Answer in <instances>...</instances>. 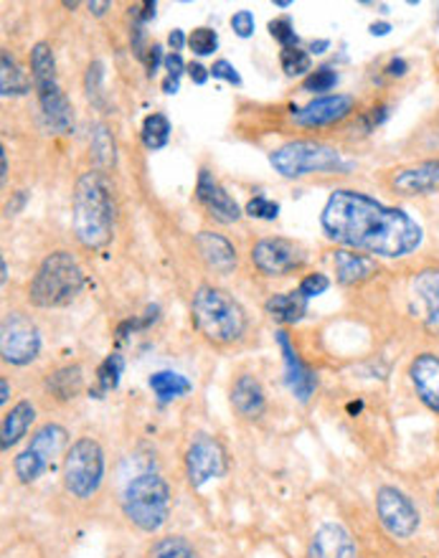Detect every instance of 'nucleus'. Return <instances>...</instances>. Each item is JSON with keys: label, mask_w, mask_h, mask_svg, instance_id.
I'll use <instances>...</instances> for the list:
<instances>
[{"label": "nucleus", "mask_w": 439, "mask_h": 558, "mask_svg": "<svg viewBox=\"0 0 439 558\" xmlns=\"http://www.w3.org/2000/svg\"><path fill=\"white\" fill-rule=\"evenodd\" d=\"M320 229L341 250L404 259L425 242V229L404 208L387 206L364 191L338 189L320 211Z\"/></svg>", "instance_id": "obj_1"}, {"label": "nucleus", "mask_w": 439, "mask_h": 558, "mask_svg": "<svg viewBox=\"0 0 439 558\" xmlns=\"http://www.w3.org/2000/svg\"><path fill=\"white\" fill-rule=\"evenodd\" d=\"M114 191L105 170H87L76 178L72 196V229L84 250H105L114 239Z\"/></svg>", "instance_id": "obj_2"}, {"label": "nucleus", "mask_w": 439, "mask_h": 558, "mask_svg": "<svg viewBox=\"0 0 439 558\" xmlns=\"http://www.w3.org/2000/svg\"><path fill=\"white\" fill-rule=\"evenodd\" d=\"M191 323L214 348L239 345L249 330V315L242 302L217 284L196 287L191 298Z\"/></svg>", "instance_id": "obj_3"}, {"label": "nucleus", "mask_w": 439, "mask_h": 558, "mask_svg": "<svg viewBox=\"0 0 439 558\" xmlns=\"http://www.w3.org/2000/svg\"><path fill=\"white\" fill-rule=\"evenodd\" d=\"M84 269L72 252L46 254L28 282V302L38 310L69 307L84 292Z\"/></svg>", "instance_id": "obj_4"}, {"label": "nucleus", "mask_w": 439, "mask_h": 558, "mask_svg": "<svg viewBox=\"0 0 439 558\" xmlns=\"http://www.w3.org/2000/svg\"><path fill=\"white\" fill-rule=\"evenodd\" d=\"M122 515L130 525H135L141 533H158L171 518L173 493L171 485L158 472H141L125 485L120 498Z\"/></svg>", "instance_id": "obj_5"}, {"label": "nucleus", "mask_w": 439, "mask_h": 558, "mask_svg": "<svg viewBox=\"0 0 439 558\" xmlns=\"http://www.w3.org/2000/svg\"><path fill=\"white\" fill-rule=\"evenodd\" d=\"M269 166L275 168V173L290 178V181L318 173H349L353 168L341 150L326 143H313V140H292V143L275 147L269 153Z\"/></svg>", "instance_id": "obj_6"}, {"label": "nucleus", "mask_w": 439, "mask_h": 558, "mask_svg": "<svg viewBox=\"0 0 439 558\" xmlns=\"http://www.w3.org/2000/svg\"><path fill=\"white\" fill-rule=\"evenodd\" d=\"M105 470L107 460L102 445L95 437L74 439L64 454V468H61L64 490L74 500H92L105 483Z\"/></svg>", "instance_id": "obj_7"}, {"label": "nucleus", "mask_w": 439, "mask_h": 558, "mask_svg": "<svg viewBox=\"0 0 439 558\" xmlns=\"http://www.w3.org/2000/svg\"><path fill=\"white\" fill-rule=\"evenodd\" d=\"M69 441L66 426L57 422H46L31 434L28 447L13 460V475L21 485H34L49 472L51 462L64 452Z\"/></svg>", "instance_id": "obj_8"}, {"label": "nucleus", "mask_w": 439, "mask_h": 558, "mask_svg": "<svg viewBox=\"0 0 439 558\" xmlns=\"http://www.w3.org/2000/svg\"><path fill=\"white\" fill-rule=\"evenodd\" d=\"M0 355L8 366H31L41 355V330L23 310H8L0 323Z\"/></svg>", "instance_id": "obj_9"}, {"label": "nucleus", "mask_w": 439, "mask_h": 558, "mask_svg": "<svg viewBox=\"0 0 439 558\" xmlns=\"http://www.w3.org/2000/svg\"><path fill=\"white\" fill-rule=\"evenodd\" d=\"M376 518L381 529L397 541H412L422 525V513L410 495L394 485H381L376 490Z\"/></svg>", "instance_id": "obj_10"}, {"label": "nucleus", "mask_w": 439, "mask_h": 558, "mask_svg": "<svg viewBox=\"0 0 439 558\" xmlns=\"http://www.w3.org/2000/svg\"><path fill=\"white\" fill-rule=\"evenodd\" d=\"M183 464H186V480L194 490H202L214 480H221L229 472V452L227 447L221 445V439L214 437V434H196L194 439L188 441L186 457H183Z\"/></svg>", "instance_id": "obj_11"}, {"label": "nucleus", "mask_w": 439, "mask_h": 558, "mask_svg": "<svg viewBox=\"0 0 439 558\" xmlns=\"http://www.w3.org/2000/svg\"><path fill=\"white\" fill-rule=\"evenodd\" d=\"M252 265L265 277H288L295 275L305 265V250L290 239L267 236L252 246Z\"/></svg>", "instance_id": "obj_12"}, {"label": "nucleus", "mask_w": 439, "mask_h": 558, "mask_svg": "<svg viewBox=\"0 0 439 558\" xmlns=\"http://www.w3.org/2000/svg\"><path fill=\"white\" fill-rule=\"evenodd\" d=\"M412 313L427 336L439 338V265L419 269L410 282Z\"/></svg>", "instance_id": "obj_13"}, {"label": "nucleus", "mask_w": 439, "mask_h": 558, "mask_svg": "<svg viewBox=\"0 0 439 558\" xmlns=\"http://www.w3.org/2000/svg\"><path fill=\"white\" fill-rule=\"evenodd\" d=\"M277 348L282 353V363H284V381H288V389L292 397H295L300 404H307L318 391V374L307 366L303 361V355L297 353L295 343H292L290 332L288 330H277L275 332Z\"/></svg>", "instance_id": "obj_14"}, {"label": "nucleus", "mask_w": 439, "mask_h": 558, "mask_svg": "<svg viewBox=\"0 0 439 558\" xmlns=\"http://www.w3.org/2000/svg\"><path fill=\"white\" fill-rule=\"evenodd\" d=\"M353 112H356V99L351 95H322L292 112V122L305 130L330 128L343 122L345 118H351Z\"/></svg>", "instance_id": "obj_15"}, {"label": "nucleus", "mask_w": 439, "mask_h": 558, "mask_svg": "<svg viewBox=\"0 0 439 558\" xmlns=\"http://www.w3.org/2000/svg\"><path fill=\"white\" fill-rule=\"evenodd\" d=\"M196 198L198 204L206 208V214H209L217 223H223V227L242 219V208H239L236 201L229 196V191L214 178L209 168H202V173H198Z\"/></svg>", "instance_id": "obj_16"}, {"label": "nucleus", "mask_w": 439, "mask_h": 558, "mask_svg": "<svg viewBox=\"0 0 439 558\" xmlns=\"http://www.w3.org/2000/svg\"><path fill=\"white\" fill-rule=\"evenodd\" d=\"M307 558H361V548L343 523L328 521L315 529Z\"/></svg>", "instance_id": "obj_17"}, {"label": "nucleus", "mask_w": 439, "mask_h": 558, "mask_svg": "<svg viewBox=\"0 0 439 558\" xmlns=\"http://www.w3.org/2000/svg\"><path fill=\"white\" fill-rule=\"evenodd\" d=\"M391 191L397 196L404 198H417V196H429V193L439 191V158L414 162V166L399 168L391 175Z\"/></svg>", "instance_id": "obj_18"}, {"label": "nucleus", "mask_w": 439, "mask_h": 558, "mask_svg": "<svg viewBox=\"0 0 439 558\" xmlns=\"http://www.w3.org/2000/svg\"><path fill=\"white\" fill-rule=\"evenodd\" d=\"M410 381L417 399L439 416V353H417L410 363Z\"/></svg>", "instance_id": "obj_19"}, {"label": "nucleus", "mask_w": 439, "mask_h": 558, "mask_svg": "<svg viewBox=\"0 0 439 558\" xmlns=\"http://www.w3.org/2000/svg\"><path fill=\"white\" fill-rule=\"evenodd\" d=\"M194 246L198 257H202V262L211 269V272L227 277L239 267L236 246L231 244L223 234H217V231H209V229L198 231L194 239Z\"/></svg>", "instance_id": "obj_20"}, {"label": "nucleus", "mask_w": 439, "mask_h": 558, "mask_svg": "<svg viewBox=\"0 0 439 558\" xmlns=\"http://www.w3.org/2000/svg\"><path fill=\"white\" fill-rule=\"evenodd\" d=\"M231 409L236 416H242L244 422H257L267 412V393L265 386L259 384V378L254 374H239L231 384L229 391Z\"/></svg>", "instance_id": "obj_21"}, {"label": "nucleus", "mask_w": 439, "mask_h": 558, "mask_svg": "<svg viewBox=\"0 0 439 558\" xmlns=\"http://www.w3.org/2000/svg\"><path fill=\"white\" fill-rule=\"evenodd\" d=\"M333 267H336V279L343 287H358L379 275V262L368 257V254L351 252V250H338L333 254Z\"/></svg>", "instance_id": "obj_22"}, {"label": "nucleus", "mask_w": 439, "mask_h": 558, "mask_svg": "<svg viewBox=\"0 0 439 558\" xmlns=\"http://www.w3.org/2000/svg\"><path fill=\"white\" fill-rule=\"evenodd\" d=\"M36 422V407L31 399H21L19 404L11 407V412L3 414V424H0V449L8 454L19 441L26 437L31 426Z\"/></svg>", "instance_id": "obj_23"}, {"label": "nucleus", "mask_w": 439, "mask_h": 558, "mask_svg": "<svg viewBox=\"0 0 439 558\" xmlns=\"http://www.w3.org/2000/svg\"><path fill=\"white\" fill-rule=\"evenodd\" d=\"M38 105H41V114L49 130H53V133L59 135L72 133L74 110H72V102H69V97L64 95V89L57 87L51 92H44V95H38Z\"/></svg>", "instance_id": "obj_24"}, {"label": "nucleus", "mask_w": 439, "mask_h": 558, "mask_svg": "<svg viewBox=\"0 0 439 558\" xmlns=\"http://www.w3.org/2000/svg\"><path fill=\"white\" fill-rule=\"evenodd\" d=\"M31 82H34L36 95H44V92L59 87L57 57H53L49 41H38L31 49Z\"/></svg>", "instance_id": "obj_25"}, {"label": "nucleus", "mask_w": 439, "mask_h": 558, "mask_svg": "<svg viewBox=\"0 0 439 558\" xmlns=\"http://www.w3.org/2000/svg\"><path fill=\"white\" fill-rule=\"evenodd\" d=\"M84 391V371L80 363H69V366H61L51 371L46 376V393L51 399H57L59 404H69Z\"/></svg>", "instance_id": "obj_26"}, {"label": "nucleus", "mask_w": 439, "mask_h": 558, "mask_svg": "<svg viewBox=\"0 0 439 558\" xmlns=\"http://www.w3.org/2000/svg\"><path fill=\"white\" fill-rule=\"evenodd\" d=\"M265 310L275 323L297 325L300 320H305V315H307V298L300 290L280 292V294H272V298L267 300Z\"/></svg>", "instance_id": "obj_27"}, {"label": "nucleus", "mask_w": 439, "mask_h": 558, "mask_svg": "<svg viewBox=\"0 0 439 558\" xmlns=\"http://www.w3.org/2000/svg\"><path fill=\"white\" fill-rule=\"evenodd\" d=\"M148 386L163 404H171V401L188 397V393L194 391V384H191L186 376L175 374V371H156V374L148 378Z\"/></svg>", "instance_id": "obj_28"}, {"label": "nucleus", "mask_w": 439, "mask_h": 558, "mask_svg": "<svg viewBox=\"0 0 439 558\" xmlns=\"http://www.w3.org/2000/svg\"><path fill=\"white\" fill-rule=\"evenodd\" d=\"M31 82L26 72L19 66V61L8 49L0 53V95L3 97H23L31 92Z\"/></svg>", "instance_id": "obj_29"}, {"label": "nucleus", "mask_w": 439, "mask_h": 558, "mask_svg": "<svg viewBox=\"0 0 439 558\" xmlns=\"http://www.w3.org/2000/svg\"><path fill=\"white\" fill-rule=\"evenodd\" d=\"M89 153L97 162V170H110L114 168V162H118V145H114L110 128L102 125V122H97V125L92 128Z\"/></svg>", "instance_id": "obj_30"}, {"label": "nucleus", "mask_w": 439, "mask_h": 558, "mask_svg": "<svg viewBox=\"0 0 439 558\" xmlns=\"http://www.w3.org/2000/svg\"><path fill=\"white\" fill-rule=\"evenodd\" d=\"M145 558H202L194 544L183 536H163L148 546Z\"/></svg>", "instance_id": "obj_31"}, {"label": "nucleus", "mask_w": 439, "mask_h": 558, "mask_svg": "<svg viewBox=\"0 0 439 558\" xmlns=\"http://www.w3.org/2000/svg\"><path fill=\"white\" fill-rule=\"evenodd\" d=\"M171 133H173L171 120H168L163 112H153L143 120L141 137H143V145L148 147V150H163V147L168 145V140H171Z\"/></svg>", "instance_id": "obj_32"}, {"label": "nucleus", "mask_w": 439, "mask_h": 558, "mask_svg": "<svg viewBox=\"0 0 439 558\" xmlns=\"http://www.w3.org/2000/svg\"><path fill=\"white\" fill-rule=\"evenodd\" d=\"M280 66L288 76H303L313 72V59L300 46H290V49H282L280 53Z\"/></svg>", "instance_id": "obj_33"}, {"label": "nucleus", "mask_w": 439, "mask_h": 558, "mask_svg": "<svg viewBox=\"0 0 439 558\" xmlns=\"http://www.w3.org/2000/svg\"><path fill=\"white\" fill-rule=\"evenodd\" d=\"M188 49L194 51L196 57H211V53L219 49L217 31L209 28V26L194 28V31H191V36H188Z\"/></svg>", "instance_id": "obj_34"}, {"label": "nucleus", "mask_w": 439, "mask_h": 558, "mask_svg": "<svg viewBox=\"0 0 439 558\" xmlns=\"http://www.w3.org/2000/svg\"><path fill=\"white\" fill-rule=\"evenodd\" d=\"M122 368H125V361H122V355H118V353L107 355V359L102 361V366H99V371H97V378H99V386H102V391L118 389Z\"/></svg>", "instance_id": "obj_35"}, {"label": "nucleus", "mask_w": 439, "mask_h": 558, "mask_svg": "<svg viewBox=\"0 0 439 558\" xmlns=\"http://www.w3.org/2000/svg\"><path fill=\"white\" fill-rule=\"evenodd\" d=\"M102 80H105V66H102V61H92L89 69H87V76H84V89H87L89 102L97 105V107L105 105Z\"/></svg>", "instance_id": "obj_36"}, {"label": "nucleus", "mask_w": 439, "mask_h": 558, "mask_svg": "<svg viewBox=\"0 0 439 558\" xmlns=\"http://www.w3.org/2000/svg\"><path fill=\"white\" fill-rule=\"evenodd\" d=\"M338 84V72L333 66H318L303 80L305 92H330Z\"/></svg>", "instance_id": "obj_37"}, {"label": "nucleus", "mask_w": 439, "mask_h": 558, "mask_svg": "<svg viewBox=\"0 0 439 558\" xmlns=\"http://www.w3.org/2000/svg\"><path fill=\"white\" fill-rule=\"evenodd\" d=\"M246 216H252V219H265V221H275L277 216H280V204L267 196H254L249 204H246Z\"/></svg>", "instance_id": "obj_38"}, {"label": "nucleus", "mask_w": 439, "mask_h": 558, "mask_svg": "<svg viewBox=\"0 0 439 558\" xmlns=\"http://www.w3.org/2000/svg\"><path fill=\"white\" fill-rule=\"evenodd\" d=\"M269 34H272L275 41L282 44V49H290V46H297L295 26H292V21L288 19V15H282V19L269 21Z\"/></svg>", "instance_id": "obj_39"}, {"label": "nucleus", "mask_w": 439, "mask_h": 558, "mask_svg": "<svg viewBox=\"0 0 439 558\" xmlns=\"http://www.w3.org/2000/svg\"><path fill=\"white\" fill-rule=\"evenodd\" d=\"M391 114V105H376V107H371V110L368 112H364L358 118V128L364 130V135H368V133H374L376 128L381 125L383 120H387Z\"/></svg>", "instance_id": "obj_40"}, {"label": "nucleus", "mask_w": 439, "mask_h": 558, "mask_svg": "<svg viewBox=\"0 0 439 558\" xmlns=\"http://www.w3.org/2000/svg\"><path fill=\"white\" fill-rule=\"evenodd\" d=\"M330 287V279L322 275V272H313V275H305L303 277V282H300V287L297 290L305 294L307 300H313V298H318V294H322Z\"/></svg>", "instance_id": "obj_41"}, {"label": "nucleus", "mask_w": 439, "mask_h": 558, "mask_svg": "<svg viewBox=\"0 0 439 558\" xmlns=\"http://www.w3.org/2000/svg\"><path fill=\"white\" fill-rule=\"evenodd\" d=\"M211 76H214V80H223V82L234 84V87H242V76H239L236 66L231 64V61H227V59L214 61V66H211Z\"/></svg>", "instance_id": "obj_42"}, {"label": "nucleus", "mask_w": 439, "mask_h": 558, "mask_svg": "<svg viewBox=\"0 0 439 558\" xmlns=\"http://www.w3.org/2000/svg\"><path fill=\"white\" fill-rule=\"evenodd\" d=\"M231 28H234V34L239 38H249L254 34V15L252 11H236L231 15Z\"/></svg>", "instance_id": "obj_43"}, {"label": "nucleus", "mask_w": 439, "mask_h": 558, "mask_svg": "<svg viewBox=\"0 0 439 558\" xmlns=\"http://www.w3.org/2000/svg\"><path fill=\"white\" fill-rule=\"evenodd\" d=\"M163 64H166V72H168V76H173V80H181V74L183 72H188V64L186 61H183V57L181 53H168V57L163 59Z\"/></svg>", "instance_id": "obj_44"}, {"label": "nucleus", "mask_w": 439, "mask_h": 558, "mask_svg": "<svg viewBox=\"0 0 439 558\" xmlns=\"http://www.w3.org/2000/svg\"><path fill=\"white\" fill-rule=\"evenodd\" d=\"M160 59H163V46L153 44L150 49H148V53H145V66H148V74H156L158 72Z\"/></svg>", "instance_id": "obj_45"}, {"label": "nucleus", "mask_w": 439, "mask_h": 558, "mask_svg": "<svg viewBox=\"0 0 439 558\" xmlns=\"http://www.w3.org/2000/svg\"><path fill=\"white\" fill-rule=\"evenodd\" d=\"M188 76H191V82H194V84H198V87H202V84L209 82L211 69H206V66L198 64V61H194V64H188Z\"/></svg>", "instance_id": "obj_46"}, {"label": "nucleus", "mask_w": 439, "mask_h": 558, "mask_svg": "<svg viewBox=\"0 0 439 558\" xmlns=\"http://www.w3.org/2000/svg\"><path fill=\"white\" fill-rule=\"evenodd\" d=\"M383 72H387V76H391V80H402V76L410 72V64H406V59H394V61H389V66L383 69Z\"/></svg>", "instance_id": "obj_47"}, {"label": "nucleus", "mask_w": 439, "mask_h": 558, "mask_svg": "<svg viewBox=\"0 0 439 558\" xmlns=\"http://www.w3.org/2000/svg\"><path fill=\"white\" fill-rule=\"evenodd\" d=\"M168 44H171V51H173V53H181L183 46L188 44V38L183 36L181 28H175V31H171V36H168Z\"/></svg>", "instance_id": "obj_48"}, {"label": "nucleus", "mask_w": 439, "mask_h": 558, "mask_svg": "<svg viewBox=\"0 0 439 558\" xmlns=\"http://www.w3.org/2000/svg\"><path fill=\"white\" fill-rule=\"evenodd\" d=\"M26 198H28V191H19V193H15V196H13V201H11V204H8V206H5V214H8V216L19 214V211H21V208H23V204H26Z\"/></svg>", "instance_id": "obj_49"}, {"label": "nucleus", "mask_w": 439, "mask_h": 558, "mask_svg": "<svg viewBox=\"0 0 439 558\" xmlns=\"http://www.w3.org/2000/svg\"><path fill=\"white\" fill-rule=\"evenodd\" d=\"M87 8H89V13H95V15H105V13L110 11V8H112V3H107V0H89Z\"/></svg>", "instance_id": "obj_50"}, {"label": "nucleus", "mask_w": 439, "mask_h": 558, "mask_svg": "<svg viewBox=\"0 0 439 558\" xmlns=\"http://www.w3.org/2000/svg\"><path fill=\"white\" fill-rule=\"evenodd\" d=\"M0 185H8V153L5 147H0Z\"/></svg>", "instance_id": "obj_51"}, {"label": "nucleus", "mask_w": 439, "mask_h": 558, "mask_svg": "<svg viewBox=\"0 0 439 558\" xmlns=\"http://www.w3.org/2000/svg\"><path fill=\"white\" fill-rule=\"evenodd\" d=\"M8 399H11V384H8V376L0 378V404L8 407Z\"/></svg>", "instance_id": "obj_52"}, {"label": "nucleus", "mask_w": 439, "mask_h": 558, "mask_svg": "<svg viewBox=\"0 0 439 558\" xmlns=\"http://www.w3.org/2000/svg\"><path fill=\"white\" fill-rule=\"evenodd\" d=\"M179 84H181V80L166 76V80H163V92H166V95H175V92H179Z\"/></svg>", "instance_id": "obj_53"}, {"label": "nucleus", "mask_w": 439, "mask_h": 558, "mask_svg": "<svg viewBox=\"0 0 439 558\" xmlns=\"http://www.w3.org/2000/svg\"><path fill=\"white\" fill-rule=\"evenodd\" d=\"M389 31H391L389 23H374V26H371V34L374 36H387Z\"/></svg>", "instance_id": "obj_54"}, {"label": "nucleus", "mask_w": 439, "mask_h": 558, "mask_svg": "<svg viewBox=\"0 0 439 558\" xmlns=\"http://www.w3.org/2000/svg\"><path fill=\"white\" fill-rule=\"evenodd\" d=\"M328 46H330V41H326V38H320V41H313L310 44V51L313 53H322V51L328 49Z\"/></svg>", "instance_id": "obj_55"}, {"label": "nucleus", "mask_w": 439, "mask_h": 558, "mask_svg": "<svg viewBox=\"0 0 439 558\" xmlns=\"http://www.w3.org/2000/svg\"><path fill=\"white\" fill-rule=\"evenodd\" d=\"M0 269H3V275H0V284H8V259L3 257V259H0Z\"/></svg>", "instance_id": "obj_56"}, {"label": "nucleus", "mask_w": 439, "mask_h": 558, "mask_svg": "<svg viewBox=\"0 0 439 558\" xmlns=\"http://www.w3.org/2000/svg\"><path fill=\"white\" fill-rule=\"evenodd\" d=\"M275 5H277V8H290L292 0H275Z\"/></svg>", "instance_id": "obj_57"}, {"label": "nucleus", "mask_w": 439, "mask_h": 558, "mask_svg": "<svg viewBox=\"0 0 439 558\" xmlns=\"http://www.w3.org/2000/svg\"><path fill=\"white\" fill-rule=\"evenodd\" d=\"M435 498H437V506H439V485H437V493H435Z\"/></svg>", "instance_id": "obj_58"}]
</instances>
